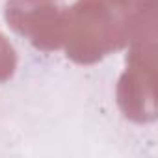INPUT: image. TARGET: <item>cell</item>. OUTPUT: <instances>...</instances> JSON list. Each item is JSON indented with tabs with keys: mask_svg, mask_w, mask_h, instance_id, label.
<instances>
[{
	"mask_svg": "<svg viewBox=\"0 0 158 158\" xmlns=\"http://www.w3.org/2000/svg\"><path fill=\"white\" fill-rule=\"evenodd\" d=\"M136 8L130 0H76L67 8L63 48L80 65L101 61L127 47Z\"/></svg>",
	"mask_w": 158,
	"mask_h": 158,
	"instance_id": "obj_1",
	"label": "cell"
},
{
	"mask_svg": "<svg viewBox=\"0 0 158 158\" xmlns=\"http://www.w3.org/2000/svg\"><path fill=\"white\" fill-rule=\"evenodd\" d=\"M130 2H132V6H134V8L138 10V8H139V6H141L143 2H145V0H130Z\"/></svg>",
	"mask_w": 158,
	"mask_h": 158,
	"instance_id": "obj_5",
	"label": "cell"
},
{
	"mask_svg": "<svg viewBox=\"0 0 158 158\" xmlns=\"http://www.w3.org/2000/svg\"><path fill=\"white\" fill-rule=\"evenodd\" d=\"M6 21L35 48L52 52L63 47L67 6L61 0H8Z\"/></svg>",
	"mask_w": 158,
	"mask_h": 158,
	"instance_id": "obj_3",
	"label": "cell"
},
{
	"mask_svg": "<svg viewBox=\"0 0 158 158\" xmlns=\"http://www.w3.org/2000/svg\"><path fill=\"white\" fill-rule=\"evenodd\" d=\"M17 69V52L10 39L0 32V82H6Z\"/></svg>",
	"mask_w": 158,
	"mask_h": 158,
	"instance_id": "obj_4",
	"label": "cell"
},
{
	"mask_svg": "<svg viewBox=\"0 0 158 158\" xmlns=\"http://www.w3.org/2000/svg\"><path fill=\"white\" fill-rule=\"evenodd\" d=\"M127 69L117 84V104L136 123L156 119V0L136 10L128 37Z\"/></svg>",
	"mask_w": 158,
	"mask_h": 158,
	"instance_id": "obj_2",
	"label": "cell"
}]
</instances>
